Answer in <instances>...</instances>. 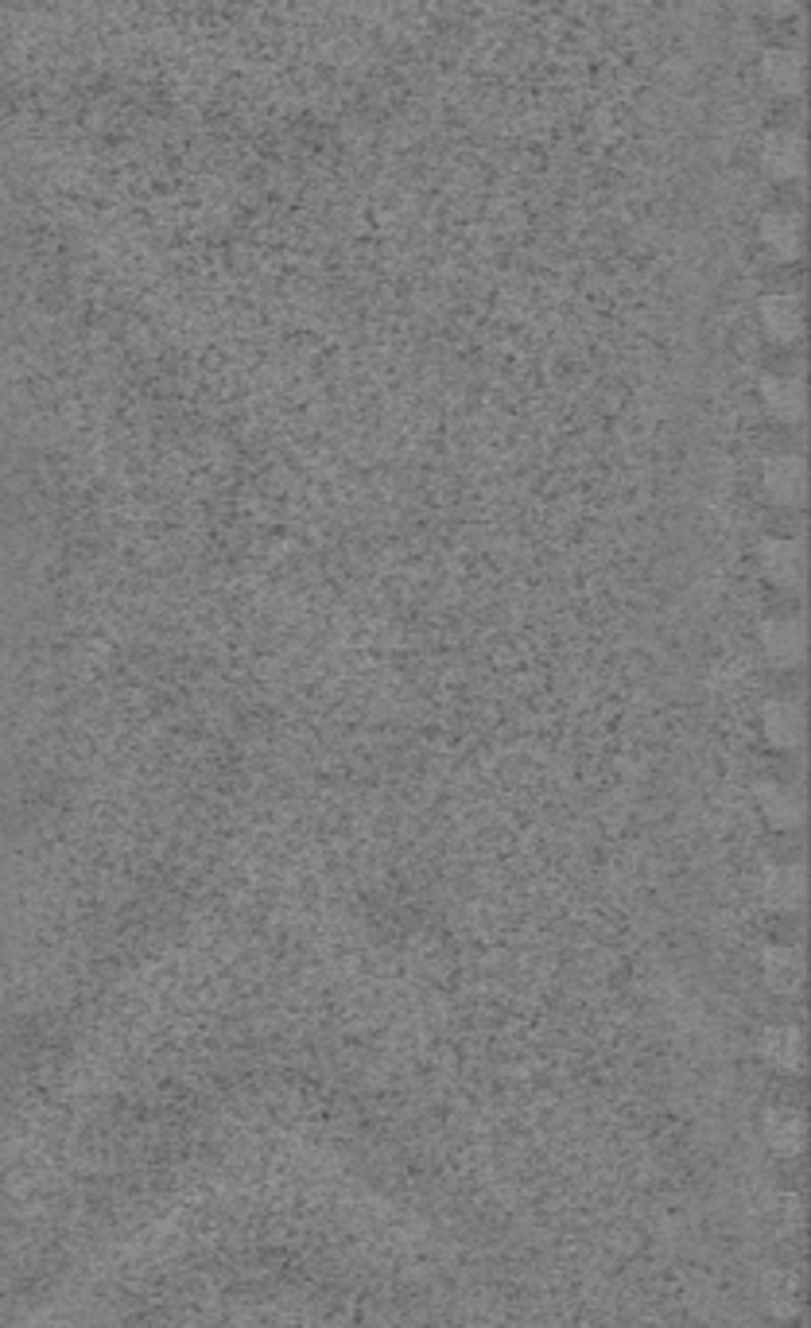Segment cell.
<instances>
[{
  "label": "cell",
  "mask_w": 811,
  "mask_h": 1328,
  "mask_svg": "<svg viewBox=\"0 0 811 1328\" xmlns=\"http://www.w3.org/2000/svg\"><path fill=\"white\" fill-rule=\"evenodd\" d=\"M761 482H765V493L777 501V506H804L808 498V467L800 455H777V459L765 462V470H761Z\"/></svg>",
  "instance_id": "obj_1"
},
{
  "label": "cell",
  "mask_w": 811,
  "mask_h": 1328,
  "mask_svg": "<svg viewBox=\"0 0 811 1328\" xmlns=\"http://www.w3.org/2000/svg\"><path fill=\"white\" fill-rule=\"evenodd\" d=\"M761 649L773 665L797 668L808 657V626L800 618H769L761 626Z\"/></svg>",
  "instance_id": "obj_2"
},
{
  "label": "cell",
  "mask_w": 811,
  "mask_h": 1328,
  "mask_svg": "<svg viewBox=\"0 0 811 1328\" xmlns=\"http://www.w3.org/2000/svg\"><path fill=\"white\" fill-rule=\"evenodd\" d=\"M804 568H808V552L800 540L773 537L761 545V571H765L777 587H800L804 583Z\"/></svg>",
  "instance_id": "obj_3"
},
{
  "label": "cell",
  "mask_w": 811,
  "mask_h": 1328,
  "mask_svg": "<svg viewBox=\"0 0 811 1328\" xmlns=\"http://www.w3.org/2000/svg\"><path fill=\"white\" fill-rule=\"evenodd\" d=\"M761 730H765L769 746H777V750H797L808 730L804 703H797V699H773V703H765Z\"/></svg>",
  "instance_id": "obj_4"
},
{
  "label": "cell",
  "mask_w": 811,
  "mask_h": 1328,
  "mask_svg": "<svg viewBox=\"0 0 811 1328\" xmlns=\"http://www.w3.org/2000/svg\"><path fill=\"white\" fill-rule=\"evenodd\" d=\"M761 327H765V335L777 338V342H797L800 331H804L800 296H789V292L765 296V300H761Z\"/></svg>",
  "instance_id": "obj_5"
},
{
  "label": "cell",
  "mask_w": 811,
  "mask_h": 1328,
  "mask_svg": "<svg viewBox=\"0 0 811 1328\" xmlns=\"http://www.w3.org/2000/svg\"><path fill=\"white\" fill-rule=\"evenodd\" d=\"M761 405H765V412L777 416V420L797 423V420H804V412H808V392L797 377H765V381H761Z\"/></svg>",
  "instance_id": "obj_6"
},
{
  "label": "cell",
  "mask_w": 811,
  "mask_h": 1328,
  "mask_svg": "<svg viewBox=\"0 0 811 1328\" xmlns=\"http://www.w3.org/2000/svg\"><path fill=\"white\" fill-rule=\"evenodd\" d=\"M758 808L773 828L789 831V828H800V823H804V797H800L797 789H789V785H777V781L758 785Z\"/></svg>",
  "instance_id": "obj_7"
},
{
  "label": "cell",
  "mask_w": 811,
  "mask_h": 1328,
  "mask_svg": "<svg viewBox=\"0 0 811 1328\" xmlns=\"http://www.w3.org/2000/svg\"><path fill=\"white\" fill-rule=\"evenodd\" d=\"M761 163L773 179H800L804 176V140L797 132H769Z\"/></svg>",
  "instance_id": "obj_8"
},
{
  "label": "cell",
  "mask_w": 811,
  "mask_h": 1328,
  "mask_svg": "<svg viewBox=\"0 0 811 1328\" xmlns=\"http://www.w3.org/2000/svg\"><path fill=\"white\" fill-rule=\"evenodd\" d=\"M808 898V875L804 867H773L765 875V901L781 913H797L804 909Z\"/></svg>",
  "instance_id": "obj_9"
},
{
  "label": "cell",
  "mask_w": 811,
  "mask_h": 1328,
  "mask_svg": "<svg viewBox=\"0 0 811 1328\" xmlns=\"http://www.w3.org/2000/svg\"><path fill=\"white\" fill-rule=\"evenodd\" d=\"M761 241L773 249L781 261L800 257V218L789 210H773V214L761 218Z\"/></svg>",
  "instance_id": "obj_10"
},
{
  "label": "cell",
  "mask_w": 811,
  "mask_h": 1328,
  "mask_svg": "<svg viewBox=\"0 0 811 1328\" xmlns=\"http://www.w3.org/2000/svg\"><path fill=\"white\" fill-rule=\"evenodd\" d=\"M761 78L777 93H800V86H804V59L797 51H769L761 59Z\"/></svg>",
  "instance_id": "obj_11"
},
{
  "label": "cell",
  "mask_w": 811,
  "mask_h": 1328,
  "mask_svg": "<svg viewBox=\"0 0 811 1328\" xmlns=\"http://www.w3.org/2000/svg\"><path fill=\"white\" fill-rule=\"evenodd\" d=\"M765 968L769 976H773V983H792V979L800 976V968H804V960H800L797 948H769L765 952Z\"/></svg>",
  "instance_id": "obj_12"
},
{
  "label": "cell",
  "mask_w": 811,
  "mask_h": 1328,
  "mask_svg": "<svg viewBox=\"0 0 811 1328\" xmlns=\"http://www.w3.org/2000/svg\"><path fill=\"white\" fill-rule=\"evenodd\" d=\"M769 8H773V12H792V8L800 4V0H765Z\"/></svg>",
  "instance_id": "obj_13"
}]
</instances>
